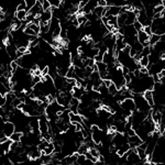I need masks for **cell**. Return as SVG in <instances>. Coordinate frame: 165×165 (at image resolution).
Instances as JSON below:
<instances>
[{
    "label": "cell",
    "instance_id": "ba28073f",
    "mask_svg": "<svg viewBox=\"0 0 165 165\" xmlns=\"http://www.w3.org/2000/svg\"><path fill=\"white\" fill-rule=\"evenodd\" d=\"M150 116H151V119L153 121L156 126H161V122H162V112L160 110H156V109H153V110H151L150 112Z\"/></svg>",
    "mask_w": 165,
    "mask_h": 165
},
{
    "label": "cell",
    "instance_id": "2e32d148",
    "mask_svg": "<svg viewBox=\"0 0 165 165\" xmlns=\"http://www.w3.org/2000/svg\"><path fill=\"white\" fill-rule=\"evenodd\" d=\"M22 135H23L22 133H20V132H17V131H15V133H13L9 139L11 140L12 142H20V141H21V138H22Z\"/></svg>",
    "mask_w": 165,
    "mask_h": 165
},
{
    "label": "cell",
    "instance_id": "44dd1931",
    "mask_svg": "<svg viewBox=\"0 0 165 165\" xmlns=\"http://www.w3.org/2000/svg\"><path fill=\"white\" fill-rule=\"evenodd\" d=\"M24 2H25V7H27V11H29V10H30L31 8H32V7H33V6H34L35 2H36V1H35V0H25Z\"/></svg>",
    "mask_w": 165,
    "mask_h": 165
},
{
    "label": "cell",
    "instance_id": "d4e9b609",
    "mask_svg": "<svg viewBox=\"0 0 165 165\" xmlns=\"http://www.w3.org/2000/svg\"><path fill=\"white\" fill-rule=\"evenodd\" d=\"M142 30L144 31V33H145L146 35H149V36H151V35L153 34V33H152V30H151V27H143Z\"/></svg>",
    "mask_w": 165,
    "mask_h": 165
},
{
    "label": "cell",
    "instance_id": "5bb4252c",
    "mask_svg": "<svg viewBox=\"0 0 165 165\" xmlns=\"http://www.w3.org/2000/svg\"><path fill=\"white\" fill-rule=\"evenodd\" d=\"M28 17V11H17L15 12V19L18 21H25Z\"/></svg>",
    "mask_w": 165,
    "mask_h": 165
},
{
    "label": "cell",
    "instance_id": "7c38bea8",
    "mask_svg": "<svg viewBox=\"0 0 165 165\" xmlns=\"http://www.w3.org/2000/svg\"><path fill=\"white\" fill-rule=\"evenodd\" d=\"M130 150H131L130 145L127 143V144H123V145H121L120 148L117 149V154L119 155L120 158H122V156H124V155H126V154H127Z\"/></svg>",
    "mask_w": 165,
    "mask_h": 165
},
{
    "label": "cell",
    "instance_id": "d6986e66",
    "mask_svg": "<svg viewBox=\"0 0 165 165\" xmlns=\"http://www.w3.org/2000/svg\"><path fill=\"white\" fill-rule=\"evenodd\" d=\"M164 9H165V8H164V6H163V4H160V6H156V7H154L153 8L154 15H161Z\"/></svg>",
    "mask_w": 165,
    "mask_h": 165
},
{
    "label": "cell",
    "instance_id": "cb8c5ba5",
    "mask_svg": "<svg viewBox=\"0 0 165 165\" xmlns=\"http://www.w3.org/2000/svg\"><path fill=\"white\" fill-rule=\"evenodd\" d=\"M132 25H133V28L135 29V31H137V32H139V31H141L143 29V25L141 24V23H139L138 21H135V22L133 23Z\"/></svg>",
    "mask_w": 165,
    "mask_h": 165
},
{
    "label": "cell",
    "instance_id": "8992f818",
    "mask_svg": "<svg viewBox=\"0 0 165 165\" xmlns=\"http://www.w3.org/2000/svg\"><path fill=\"white\" fill-rule=\"evenodd\" d=\"M42 12H43V9H42L41 1H36L34 6L28 11V15H33L34 18H36V17H40V15H41Z\"/></svg>",
    "mask_w": 165,
    "mask_h": 165
},
{
    "label": "cell",
    "instance_id": "30bf717a",
    "mask_svg": "<svg viewBox=\"0 0 165 165\" xmlns=\"http://www.w3.org/2000/svg\"><path fill=\"white\" fill-rule=\"evenodd\" d=\"M143 98L145 100L146 102L149 104L150 107H153L154 106V97H153V92L152 90H145L143 92Z\"/></svg>",
    "mask_w": 165,
    "mask_h": 165
},
{
    "label": "cell",
    "instance_id": "4316f807",
    "mask_svg": "<svg viewBox=\"0 0 165 165\" xmlns=\"http://www.w3.org/2000/svg\"><path fill=\"white\" fill-rule=\"evenodd\" d=\"M4 104H6V99H4V96L0 95V107H4Z\"/></svg>",
    "mask_w": 165,
    "mask_h": 165
},
{
    "label": "cell",
    "instance_id": "ffe728a7",
    "mask_svg": "<svg viewBox=\"0 0 165 165\" xmlns=\"http://www.w3.org/2000/svg\"><path fill=\"white\" fill-rule=\"evenodd\" d=\"M41 4H42L43 11H47V10H50V9H51V6H50V2H49V0H44V1H41Z\"/></svg>",
    "mask_w": 165,
    "mask_h": 165
},
{
    "label": "cell",
    "instance_id": "6da1fadb",
    "mask_svg": "<svg viewBox=\"0 0 165 165\" xmlns=\"http://www.w3.org/2000/svg\"><path fill=\"white\" fill-rule=\"evenodd\" d=\"M132 99L134 101L135 104V107H137V110L138 111H142V112H145V113H149V110H150V106L149 104L146 102L143 96L141 94H133V97H132Z\"/></svg>",
    "mask_w": 165,
    "mask_h": 165
},
{
    "label": "cell",
    "instance_id": "8fae6325",
    "mask_svg": "<svg viewBox=\"0 0 165 165\" xmlns=\"http://www.w3.org/2000/svg\"><path fill=\"white\" fill-rule=\"evenodd\" d=\"M85 89L81 88V87H73V90H72V96H73V98H75V99H81V97H83V95L85 94Z\"/></svg>",
    "mask_w": 165,
    "mask_h": 165
},
{
    "label": "cell",
    "instance_id": "277c9868",
    "mask_svg": "<svg viewBox=\"0 0 165 165\" xmlns=\"http://www.w3.org/2000/svg\"><path fill=\"white\" fill-rule=\"evenodd\" d=\"M15 132V127L13 123L10 122V121L4 122V127H2V133H4V137H7V138L9 139Z\"/></svg>",
    "mask_w": 165,
    "mask_h": 165
},
{
    "label": "cell",
    "instance_id": "e0dca14e",
    "mask_svg": "<svg viewBox=\"0 0 165 165\" xmlns=\"http://www.w3.org/2000/svg\"><path fill=\"white\" fill-rule=\"evenodd\" d=\"M27 28H29V29H31L32 31H34L36 34H40V25L39 24H34V23H29V24H27Z\"/></svg>",
    "mask_w": 165,
    "mask_h": 165
},
{
    "label": "cell",
    "instance_id": "83f0119b",
    "mask_svg": "<svg viewBox=\"0 0 165 165\" xmlns=\"http://www.w3.org/2000/svg\"><path fill=\"white\" fill-rule=\"evenodd\" d=\"M13 165H28V163L27 162H22V163H15Z\"/></svg>",
    "mask_w": 165,
    "mask_h": 165
},
{
    "label": "cell",
    "instance_id": "7a4b0ae2",
    "mask_svg": "<svg viewBox=\"0 0 165 165\" xmlns=\"http://www.w3.org/2000/svg\"><path fill=\"white\" fill-rule=\"evenodd\" d=\"M120 108L124 111L131 112V113L137 111V107H135V104L132 98H126L123 101H121L120 102Z\"/></svg>",
    "mask_w": 165,
    "mask_h": 165
},
{
    "label": "cell",
    "instance_id": "9a60e30c",
    "mask_svg": "<svg viewBox=\"0 0 165 165\" xmlns=\"http://www.w3.org/2000/svg\"><path fill=\"white\" fill-rule=\"evenodd\" d=\"M158 42H160V36L156 34H152L150 36V40H149V46H152V47H153Z\"/></svg>",
    "mask_w": 165,
    "mask_h": 165
},
{
    "label": "cell",
    "instance_id": "f1b7e54d",
    "mask_svg": "<svg viewBox=\"0 0 165 165\" xmlns=\"http://www.w3.org/2000/svg\"><path fill=\"white\" fill-rule=\"evenodd\" d=\"M57 165H61V164H57Z\"/></svg>",
    "mask_w": 165,
    "mask_h": 165
},
{
    "label": "cell",
    "instance_id": "4fadbf2b",
    "mask_svg": "<svg viewBox=\"0 0 165 165\" xmlns=\"http://www.w3.org/2000/svg\"><path fill=\"white\" fill-rule=\"evenodd\" d=\"M139 67H149L150 65V61H149V56H141L140 61L138 62Z\"/></svg>",
    "mask_w": 165,
    "mask_h": 165
},
{
    "label": "cell",
    "instance_id": "9c48e42d",
    "mask_svg": "<svg viewBox=\"0 0 165 165\" xmlns=\"http://www.w3.org/2000/svg\"><path fill=\"white\" fill-rule=\"evenodd\" d=\"M53 18V15H52V10H47V11H43L40 17H39V19H40V22L41 23H50V21L52 20Z\"/></svg>",
    "mask_w": 165,
    "mask_h": 165
},
{
    "label": "cell",
    "instance_id": "603a6c76",
    "mask_svg": "<svg viewBox=\"0 0 165 165\" xmlns=\"http://www.w3.org/2000/svg\"><path fill=\"white\" fill-rule=\"evenodd\" d=\"M17 11H27V7H25V2L21 1L19 4V6L17 7Z\"/></svg>",
    "mask_w": 165,
    "mask_h": 165
},
{
    "label": "cell",
    "instance_id": "7402d4cb",
    "mask_svg": "<svg viewBox=\"0 0 165 165\" xmlns=\"http://www.w3.org/2000/svg\"><path fill=\"white\" fill-rule=\"evenodd\" d=\"M86 161V156H85L84 154H81V155H78L77 156V162H76V164L78 165H83L84 164V162Z\"/></svg>",
    "mask_w": 165,
    "mask_h": 165
},
{
    "label": "cell",
    "instance_id": "484cf974",
    "mask_svg": "<svg viewBox=\"0 0 165 165\" xmlns=\"http://www.w3.org/2000/svg\"><path fill=\"white\" fill-rule=\"evenodd\" d=\"M98 6L102 8H106L107 7V1H106V0H99V1H98Z\"/></svg>",
    "mask_w": 165,
    "mask_h": 165
},
{
    "label": "cell",
    "instance_id": "3957f363",
    "mask_svg": "<svg viewBox=\"0 0 165 165\" xmlns=\"http://www.w3.org/2000/svg\"><path fill=\"white\" fill-rule=\"evenodd\" d=\"M126 156H127L128 165H138L141 162V160H140L139 155L137 154L135 150H130L126 154Z\"/></svg>",
    "mask_w": 165,
    "mask_h": 165
},
{
    "label": "cell",
    "instance_id": "ac0fdd59",
    "mask_svg": "<svg viewBox=\"0 0 165 165\" xmlns=\"http://www.w3.org/2000/svg\"><path fill=\"white\" fill-rule=\"evenodd\" d=\"M108 92H109L111 96H116V95L118 94V89H117V87L115 86L113 83H112V85L110 87H108Z\"/></svg>",
    "mask_w": 165,
    "mask_h": 165
},
{
    "label": "cell",
    "instance_id": "52a82bcc",
    "mask_svg": "<svg viewBox=\"0 0 165 165\" xmlns=\"http://www.w3.org/2000/svg\"><path fill=\"white\" fill-rule=\"evenodd\" d=\"M11 57L8 55L4 49H0V65L1 66H8L11 63Z\"/></svg>",
    "mask_w": 165,
    "mask_h": 165
},
{
    "label": "cell",
    "instance_id": "5b68a950",
    "mask_svg": "<svg viewBox=\"0 0 165 165\" xmlns=\"http://www.w3.org/2000/svg\"><path fill=\"white\" fill-rule=\"evenodd\" d=\"M143 143V141L139 138L138 135H132V137H128V144L130 145V149L134 150L138 146H140Z\"/></svg>",
    "mask_w": 165,
    "mask_h": 165
}]
</instances>
